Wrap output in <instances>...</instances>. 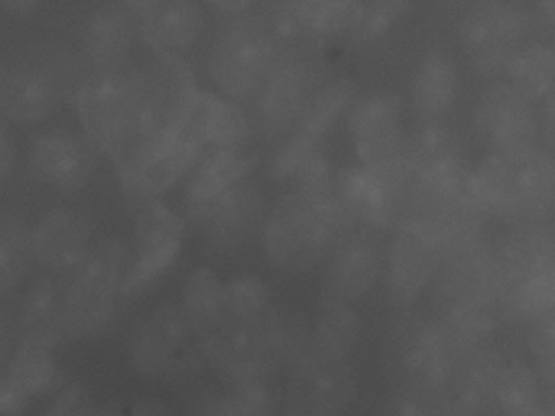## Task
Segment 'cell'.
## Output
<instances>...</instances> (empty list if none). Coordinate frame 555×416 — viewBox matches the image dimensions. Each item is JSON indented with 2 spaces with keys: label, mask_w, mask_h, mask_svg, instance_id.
Wrapping results in <instances>:
<instances>
[{
  "label": "cell",
  "mask_w": 555,
  "mask_h": 416,
  "mask_svg": "<svg viewBox=\"0 0 555 416\" xmlns=\"http://www.w3.org/2000/svg\"><path fill=\"white\" fill-rule=\"evenodd\" d=\"M199 93L193 67L183 57H155L141 67L131 119L109 155L118 178L131 174L177 135Z\"/></svg>",
  "instance_id": "2"
},
{
  "label": "cell",
  "mask_w": 555,
  "mask_h": 416,
  "mask_svg": "<svg viewBox=\"0 0 555 416\" xmlns=\"http://www.w3.org/2000/svg\"><path fill=\"white\" fill-rule=\"evenodd\" d=\"M43 416H129L115 406L102 405L93 400L82 382H73L61 390Z\"/></svg>",
  "instance_id": "38"
},
{
  "label": "cell",
  "mask_w": 555,
  "mask_h": 416,
  "mask_svg": "<svg viewBox=\"0 0 555 416\" xmlns=\"http://www.w3.org/2000/svg\"><path fill=\"white\" fill-rule=\"evenodd\" d=\"M266 211L264 192L248 178L229 192L197 231L210 253L230 256L261 227Z\"/></svg>",
  "instance_id": "21"
},
{
  "label": "cell",
  "mask_w": 555,
  "mask_h": 416,
  "mask_svg": "<svg viewBox=\"0 0 555 416\" xmlns=\"http://www.w3.org/2000/svg\"><path fill=\"white\" fill-rule=\"evenodd\" d=\"M63 292L51 276H41L25 292L21 309V327L24 337L40 338L57 347L64 338Z\"/></svg>",
  "instance_id": "31"
},
{
  "label": "cell",
  "mask_w": 555,
  "mask_h": 416,
  "mask_svg": "<svg viewBox=\"0 0 555 416\" xmlns=\"http://www.w3.org/2000/svg\"><path fill=\"white\" fill-rule=\"evenodd\" d=\"M294 3L308 29L323 41L347 35L356 18L357 0H294Z\"/></svg>",
  "instance_id": "35"
},
{
  "label": "cell",
  "mask_w": 555,
  "mask_h": 416,
  "mask_svg": "<svg viewBox=\"0 0 555 416\" xmlns=\"http://www.w3.org/2000/svg\"><path fill=\"white\" fill-rule=\"evenodd\" d=\"M258 156L246 150H210L203 155L188 178L183 207L188 224L199 230L214 208L233 187L251 178Z\"/></svg>",
  "instance_id": "17"
},
{
  "label": "cell",
  "mask_w": 555,
  "mask_h": 416,
  "mask_svg": "<svg viewBox=\"0 0 555 416\" xmlns=\"http://www.w3.org/2000/svg\"><path fill=\"white\" fill-rule=\"evenodd\" d=\"M138 36V18L125 6H102L83 25L80 57L89 70L118 67L129 62Z\"/></svg>",
  "instance_id": "24"
},
{
  "label": "cell",
  "mask_w": 555,
  "mask_h": 416,
  "mask_svg": "<svg viewBox=\"0 0 555 416\" xmlns=\"http://www.w3.org/2000/svg\"><path fill=\"white\" fill-rule=\"evenodd\" d=\"M310 321L285 302L251 318H223L207 334V367L227 386L274 379L307 350Z\"/></svg>",
  "instance_id": "1"
},
{
  "label": "cell",
  "mask_w": 555,
  "mask_h": 416,
  "mask_svg": "<svg viewBox=\"0 0 555 416\" xmlns=\"http://www.w3.org/2000/svg\"><path fill=\"white\" fill-rule=\"evenodd\" d=\"M206 146L212 150H246L253 135L248 114L235 101L201 90L194 104Z\"/></svg>",
  "instance_id": "28"
},
{
  "label": "cell",
  "mask_w": 555,
  "mask_h": 416,
  "mask_svg": "<svg viewBox=\"0 0 555 416\" xmlns=\"http://www.w3.org/2000/svg\"><path fill=\"white\" fill-rule=\"evenodd\" d=\"M121 5L125 6L128 12H131L135 18H141L145 12L151 10V6L154 5L157 0H119Z\"/></svg>",
  "instance_id": "47"
},
{
  "label": "cell",
  "mask_w": 555,
  "mask_h": 416,
  "mask_svg": "<svg viewBox=\"0 0 555 416\" xmlns=\"http://www.w3.org/2000/svg\"><path fill=\"white\" fill-rule=\"evenodd\" d=\"M544 101L545 110L544 120H542V129H544L545 139L551 143H555V88Z\"/></svg>",
  "instance_id": "46"
},
{
  "label": "cell",
  "mask_w": 555,
  "mask_h": 416,
  "mask_svg": "<svg viewBox=\"0 0 555 416\" xmlns=\"http://www.w3.org/2000/svg\"><path fill=\"white\" fill-rule=\"evenodd\" d=\"M460 93L456 62L441 51H431L422 58L412 80V106L425 120L447 113Z\"/></svg>",
  "instance_id": "27"
},
{
  "label": "cell",
  "mask_w": 555,
  "mask_h": 416,
  "mask_svg": "<svg viewBox=\"0 0 555 416\" xmlns=\"http://www.w3.org/2000/svg\"><path fill=\"white\" fill-rule=\"evenodd\" d=\"M284 376L282 416H346L359 392L352 360H321L304 353Z\"/></svg>",
  "instance_id": "9"
},
{
  "label": "cell",
  "mask_w": 555,
  "mask_h": 416,
  "mask_svg": "<svg viewBox=\"0 0 555 416\" xmlns=\"http://www.w3.org/2000/svg\"><path fill=\"white\" fill-rule=\"evenodd\" d=\"M206 338L180 301H164L132 332L129 363L142 376L186 384L207 367Z\"/></svg>",
  "instance_id": "5"
},
{
  "label": "cell",
  "mask_w": 555,
  "mask_h": 416,
  "mask_svg": "<svg viewBox=\"0 0 555 416\" xmlns=\"http://www.w3.org/2000/svg\"><path fill=\"white\" fill-rule=\"evenodd\" d=\"M379 416H430L422 389L411 384H398L382 403Z\"/></svg>",
  "instance_id": "39"
},
{
  "label": "cell",
  "mask_w": 555,
  "mask_h": 416,
  "mask_svg": "<svg viewBox=\"0 0 555 416\" xmlns=\"http://www.w3.org/2000/svg\"><path fill=\"white\" fill-rule=\"evenodd\" d=\"M141 67L126 64L87 72L74 104L83 135L96 152L112 155L131 119L138 98Z\"/></svg>",
  "instance_id": "8"
},
{
  "label": "cell",
  "mask_w": 555,
  "mask_h": 416,
  "mask_svg": "<svg viewBox=\"0 0 555 416\" xmlns=\"http://www.w3.org/2000/svg\"><path fill=\"white\" fill-rule=\"evenodd\" d=\"M271 302L268 283L256 273H238L225 282V318L243 321L255 317L266 311Z\"/></svg>",
  "instance_id": "37"
},
{
  "label": "cell",
  "mask_w": 555,
  "mask_h": 416,
  "mask_svg": "<svg viewBox=\"0 0 555 416\" xmlns=\"http://www.w3.org/2000/svg\"><path fill=\"white\" fill-rule=\"evenodd\" d=\"M408 6L409 0H357L356 18L347 36L359 44L378 41L399 22Z\"/></svg>",
  "instance_id": "36"
},
{
  "label": "cell",
  "mask_w": 555,
  "mask_h": 416,
  "mask_svg": "<svg viewBox=\"0 0 555 416\" xmlns=\"http://www.w3.org/2000/svg\"><path fill=\"white\" fill-rule=\"evenodd\" d=\"M404 191L362 162L340 169L336 174V198L347 234H370L391 226Z\"/></svg>",
  "instance_id": "14"
},
{
  "label": "cell",
  "mask_w": 555,
  "mask_h": 416,
  "mask_svg": "<svg viewBox=\"0 0 555 416\" xmlns=\"http://www.w3.org/2000/svg\"><path fill=\"white\" fill-rule=\"evenodd\" d=\"M349 132L362 165L388 169L408 159L401 98L392 91H373L353 101Z\"/></svg>",
  "instance_id": "13"
},
{
  "label": "cell",
  "mask_w": 555,
  "mask_h": 416,
  "mask_svg": "<svg viewBox=\"0 0 555 416\" xmlns=\"http://www.w3.org/2000/svg\"><path fill=\"white\" fill-rule=\"evenodd\" d=\"M526 23L521 13L503 3L479 5L463 23V42L473 64L483 74L505 72L521 48Z\"/></svg>",
  "instance_id": "19"
},
{
  "label": "cell",
  "mask_w": 555,
  "mask_h": 416,
  "mask_svg": "<svg viewBox=\"0 0 555 416\" xmlns=\"http://www.w3.org/2000/svg\"><path fill=\"white\" fill-rule=\"evenodd\" d=\"M34 260L28 224L15 214H0V295L24 282Z\"/></svg>",
  "instance_id": "34"
},
{
  "label": "cell",
  "mask_w": 555,
  "mask_h": 416,
  "mask_svg": "<svg viewBox=\"0 0 555 416\" xmlns=\"http://www.w3.org/2000/svg\"><path fill=\"white\" fill-rule=\"evenodd\" d=\"M278 62V51L256 15L233 18L210 46L209 74L235 101H251Z\"/></svg>",
  "instance_id": "7"
},
{
  "label": "cell",
  "mask_w": 555,
  "mask_h": 416,
  "mask_svg": "<svg viewBox=\"0 0 555 416\" xmlns=\"http://www.w3.org/2000/svg\"><path fill=\"white\" fill-rule=\"evenodd\" d=\"M207 3L217 15L240 18L251 10L256 0H207Z\"/></svg>",
  "instance_id": "42"
},
{
  "label": "cell",
  "mask_w": 555,
  "mask_h": 416,
  "mask_svg": "<svg viewBox=\"0 0 555 416\" xmlns=\"http://www.w3.org/2000/svg\"><path fill=\"white\" fill-rule=\"evenodd\" d=\"M129 416H170V412L165 403L147 399L135 403Z\"/></svg>",
  "instance_id": "45"
},
{
  "label": "cell",
  "mask_w": 555,
  "mask_h": 416,
  "mask_svg": "<svg viewBox=\"0 0 555 416\" xmlns=\"http://www.w3.org/2000/svg\"><path fill=\"white\" fill-rule=\"evenodd\" d=\"M54 350L56 347L53 343L22 335L9 361L5 376L17 384L31 400L53 392L64 380Z\"/></svg>",
  "instance_id": "29"
},
{
  "label": "cell",
  "mask_w": 555,
  "mask_h": 416,
  "mask_svg": "<svg viewBox=\"0 0 555 416\" xmlns=\"http://www.w3.org/2000/svg\"><path fill=\"white\" fill-rule=\"evenodd\" d=\"M129 250L119 239H105L73 270L63 291V332L70 340L93 337L108 325L121 295Z\"/></svg>",
  "instance_id": "6"
},
{
  "label": "cell",
  "mask_w": 555,
  "mask_h": 416,
  "mask_svg": "<svg viewBox=\"0 0 555 416\" xmlns=\"http://www.w3.org/2000/svg\"><path fill=\"white\" fill-rule=\"evenodd\" d=\"M188 221L165 202L135 211L132 253L122 280L121 296H138L171 269L186 240Z\"/></svg>",
  "instance_id": "11"
},
{
  "label": "cell",
  "mask_w": 555,
  "mask_h": 416,
  "mask_svg": "<svg viewBox=\"0 0 555 416\" xmlns=\"http://www.w3.org/2000/svg\"><path fill=\"white\" fill-rule=\"evenodd\" d=\"M9 67L0 62V116H4V94L8 84Z\"/></svg>",
  "instance_id": "48"
},
{
  "label": "cell",
  "mask_w": 555,
  "mask_h": 416,
  "mask_svg": "<svg viewBox=\"0 0 555 416\" xmlns=\"http://www.w3.org/2000/svg\"><path fill=\"white\" fill-rule=\"evenodd\" d=\"M31 399L12 382L5 374L0 376V416H21L27 412Z\"/></svg>",
  "instance_id": "40"
},
{
  "label": "cell",
  "mask_w": 555,
  "mask_h": 416,
  "mask_svg": "<svg viewBox=\"0 0 555 416\" xmlns=\"http://www.w3.org/2000/svg\"><path fill=\"white\" fill-rule=\"evenodd\" d=\"M15 142L9 130L8 119L0 116V185L5 184L14 172L15 166Z\"/></svg>",
  "instance_id": "41"
},
{
  "label": "cell",
  "mask_w": 555,
  "mask_h": 416,
  "mask_svg": "<svg viewBox=\"0 0 555 416\" xmlns=\"http://www.w3.org/2000/svg\"><path fill=\"white\" fill-rule=\"evenodd\" d=\"M14 341V327L11 317L4 309H0V366L8 360Z\"/></svg>",
  "instance_id": "43"
},
{
  "label": "cell",
  "mask_w": 555,
  "mask_h": 416,
  "mask_svg": "<svg viewBox=\"0 0 555 416\" xmlns=\"http://www.w3.org/2000/svg\"><path fill=\"white\" fill-rule=\"evenodd\" d=\"M281 390L271 379L207 387L191 396L184 416H279Z\"/></svg>",
  "instance_id": "25"
},
{
  "label": "cell",
  "mask_w": 555,
  "mask_h": 416,
  "mask_svg": "<svg viewBox=\"0 0 555 416\" xmlns=\"http://www.w3.org/2000/svg\"><path fill=\"white\" fill-rule=\"evenodd\" d=\"M347 234L334 197L292 188L266 211L261 243L271 265L288 275L317 269Z\"/></svg>",
  "instance_id": "3"
},
{
  "label": "cell",
  "mask_w": 555,
  "mask_h": 416,
  "mask_svg": "<svg viewBox=\"0 0 555 416\" xmlns=\"http://www.w3.org/2000/svg\"><path fill=\"white\" fill-rule=\"evenodd\" d=\"M382 275V253L370 234H346L331 250L321 278L323 301L353 304L375 289Z\"/></svg>",
  "instance_id": "20"
},
{
  "label": "cell",
  "mask_w": 555,
  "mask_h": 416,
  "mask_svg": "<svg viewBox=\"0 0 555 416\" xmlns=\"http://www.w3.org/2000/svg\"><path fill=\"white\" fill-rule=\"evenodd\" d=\"M199 0H157L138 18L139 36L155 57H183L203 31Z\"/></svg>",
  "instance_id": "23"
},
{
  "label": "cell",
  "mask_w": 555,
  "mask_h": 416,
  "mask_svg": "<svg viewBox=\"0 0 555 416\" xmlns=\"http://www.w3.org/2000/svg\"><path fill=\"white\" fill-rule=\"evenodd\" d=\"M474 126L482 143L496 153L528 148L539 132L532 103L508 83L492 84L480 94Z\"/></svg>",
  "instance_id": "16"
},
{
  "label": "cell",
  "mask_w": 555,
  "mask_h": 416,
  "mask_svg": "<svg viewBox=\"0 0 555 416\" xmlns=\"http://www.w3.org/2000/svg\"><path fill=\"white\" fill-rule=\"evenodd\" d=\"M180 304L207 337L225 318V282L210 266H196L181 285Z\"/></svg>",
  "instance_id": "32"
},
{
  "label": "cell",
  "mask_w": 555,
  "mask_h": 416,
  "mask_svg": "<svg viewBox=\"0 0 555 416\" xmlns=\"http://www.w3.org/2000/svg\"><path fill=\"white\" fill-rule=\"evenodd\" d=\"M4 9L14 16H30L41 9L44 0H0Z\"/></svg>",
  "instance_id": "44"
},
{
  "label": "cell",
  "mask_w": 555,
  "mask_h": 416,
  "mask_svg": "<svg viewBox=\"0 0 555 416\" xmlns=\"http://www.w3.org/2000/svg\"><path fill=\"white\" fill-rule=\"evenodd\" d=\"M96 153L86 135L66 129L48 130L38 133L28 146V172L38 184L61 194H77L92 178Z\"/></svg>",
  "instance_id": "15"
},
{
  "label": "cell",
  "mask_w": 555,
  "mask_h": 416,
  "mask_svg": "<svg viewBox=\"0 0 555 416\" xmlns=\"http://www.w3.org/2000/svg\"><path fill=\"white\" fill-rule=\"evenodd\" d=\"M31 249L50 272L74 270L92 250V226L80 211L53 208L31 230Z\"/></svg>",
  "instance_id": "22"
},
{
  "label": "cell",
  "mask_w": 555,
  "mask_h": 416,
  "mask_svg": "<svg viewBox=\"0 0 555 416\" xmlns=\"http://www.w3.org/2000/svg\"><path fill=\"white\" fill-rule=\"evenodd\" d=\"M357 90L359 87L356 81L350 78H339L323 84L311 96L294 129L272 156L269 174L274 181H287L294 178L295 171L305 158L314 150L321 148V143L326 139L327 133L336 126L347 107L352 106Z\"/></svg>",
  "instance_id": "12"
},
{
  "label": "cell",
  "mask_w": 555,
  "mask_h": 416,
  "mask_svg": "<svg viewBox=\"0 0 555 416\" xmlns=\"http://www.w3.org/2000/svg\"><path fill=\"white\" fill-rule=\"evenodd\" d=\"M256 16L275 46L278 57H321L323 54L326 41L308 29L294 0H266Z\"/></svg>",
  "instance_id": "30"
},
{
  "label": "cell",
  "mask_w": 555,
  "mask_h": 416,
  "mask_svg": "<svg viewBox=\"0 0 555 416\" xmlns=\"http://www.w3.org/2000/svg\"><path fill=\"white\" fill-rule=\"evenodd\" d=\"M321 57H278L271 74L253 98V127L266 139H285L320 90Z\"/></svg>",
  "instance_id": "10"
},
{
  "label": "cell",
  "mask_w": 555,
  "mask_h": 416,
  "mask_svg": "<svg viewBox=\"0 0 555 416\" xmlns=\"http://www.w3.org/2000/svg\"><path fill=\"white\" fill-rule=\"evenodd\" d=\"M435 259L431 227L417 218L401 221L392 237L385 265L389 301L399 308L411 306L421 295Z\"/></svg>",
  "instance_id": "18"
},
{
  "label": "cell",
  "mask_w": 555,
  "mask_h": 416,
  "mask_svg": "<svg viewBox=\"0 0 555 416\" xmlns=\"http://www.w3.org/2000/svg\"><path fill=\"white\" fill-rule=\"evenodd\" d=\"M362 335V318L353 304L323 301L310 321L305 353L321 360H352Z\"/></svg>",
  "instance_id": "26"
},
{
  "label": "cell",
  "mask_w": 555,
  "mask_h": 416,
  "mask_svg": "<svg viewBox=\"0 0 555 416\" xmlns=\"http://www.w3.org/2000/svg\"><path fill=\"white\" fill-rule=\"evenodd\" d=\"M506 83L529 103L544 101L555 88V51L534 42L521 46L505 67Z\"/></svg>",
  "instance_id": "33"
},
{
  "label": "cell",
  "mask_w": 555,
  "mask_h": 416,
  "mask_svg": "<svg viewBox=\"0 0 555 416\" xmlns=\"http://www.w3.org/2000/svg\"><path fill=\"white\" fill-rule=\"evenodd\" d=\"M86 62L67 46L47 42L28 49L9 67L4 117L15 123H38L66 103H74L86 78Z\"/></svg>",
  "instance_id": "4"
}]
</instances>
